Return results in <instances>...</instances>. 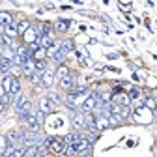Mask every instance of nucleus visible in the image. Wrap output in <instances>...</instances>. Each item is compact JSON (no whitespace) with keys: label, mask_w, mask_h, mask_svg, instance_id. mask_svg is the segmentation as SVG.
Listing matches in <instances>:
<instances>
[{"label":"nucleus","mask_w":157,"mask_h":157,"mask_svg":"<svg viewBox=\"0 0 157 157\" xmlns=\"http://www.w3.org/2000/svg\"><path fill=\"white\" fill-rule=\"evenodd\" d=\"M30 58H32V51H30L26 45L17 47V51H15V62H17L19 66H23L25 62H28Z\"/></svg>","instance_id":"1"},{"label":"nucleus","mask_w":157,"mask_h":157,"mask_svg":"<svg viewBox=\"0 0 157 157\" xmlns=\"http://www.w3.org/2000/svg\"><path fill=\"white\" fill-rule=\"evenodd\" d=\"M49 150H51V153H54V155H62V153L66 151V140H64V139H52Z\"/></svg>","instance_id":"2"},{"label":"nucleus","mask_w":157,"mask_h":157,"mask_svg":"<svg viewBox=\"0 0 157 157\" xmlns=\"http://www.w3.org/2000/svg\"><path fill=\"white\" fill-rule=\"evenodd\" d=\"M95 97H97V94H90V95H86V99H84V101H82V105H81L82 112H92V110L95 109V105H97Z\"/></svg>","instance_id":"3"},{"label":"nucleus","mask_w":157,"mask_h":157,"mask_svg":"<svg viewBox=\"0 0 157 157\" xmlns=\"http://www.w3.org/2000/svg\"><path fill=\"white\" fill-rule=\"evenodd\" d=\"M71 125H73L77 131L84 129V112H73V114H71Z\"/></svg>","instance_id":"4"},{"label":"nucleus","mask_w":157,"mask_h":157,"mask_svg":"<svg viewBox=\"0 0 157 157\" xmlns=\"http://www.w3.org/2000/svg\"><path fill=\"white\" fill-rule=\"evenodd\" d=\"M135 118H136V122H140V124H150V122H151L150 109H144V107H140L139 110L135 112Z\"/></svg>","instance_id":"5"},{"label":"nucleus","mask_w":157,"mask_h":157,"mask_svg":"<svg viewBox=\"0 0 157 157\" xmlns=\"http://www.w3.org/2000/svg\"><path fill=\"white\" fill-rule=\"evenodd\" d=\"M60 90H66V92H73L75 90V78L73 75H66L60 78Z\"/></svg>","instance_id":"6"},{"label":"nucleus","mask_w":157,"mask_h":157,"mask_svg":"<svg viewBox=\"0 0 157 157\" xmlns=\"http://www.w3.org/2000/svg\"><path fill=\"white\" fill-rule=\"evenodd\" d=\"M23 37H25V43L26 45H32V43H36L37 41V37H39V34H37V28H28L25 34H23Z\"/></svg>","instance_id":"7"},{"label":"nucleus","mask_w":157,"mask_h":157,"mask_svg":"<svg viewBox=\"0 0 157 157\" xmlns=\"http://www.w3.org/2000/svg\"><path fill=\"white\" fill-rule=\"evenodd\" d=\"M52 82H54V71H52V69H45L43 75H41V84H43L45 88H51Z\"/></svg>","instance_id":"8"},{"label":"nucleus","mask_w":157,"mask_h":157,"mask_svg":"<svg viewBox=\"0 0 157 157\" xmlns=\"http://www.w3.org/2000/svg\"><path fill=\"white\" fill-rule=\"evenodd\" d=\"M84 129H88V131H97V127H95V116L92 114V112H84Z\"/></svg>","instance_id":"9"},{"label":"nucleus","mask_w":157,"mask_h":157,"mask_svg":"<svg viewBox=\"0 0 157 157\" xmlns=\"http://www.w3.org/2000/svg\"><path fill=\"white\" fill-rule=\"evenodd\" d=\"M0 52H2V56L6 58V60L15 62V49L11 45H2V47H0Z\"/></svg>","instance_id":"10"},{"label":"nucleus","mask_w":157,"mask_h":157,"mask_svg":"<svg viewBox=\"0 0 157 157\" xmlns=\"http://www.w3.org/2000/svg\"><path fill=\"white\" fill-rule=\"evenodd\" d=\"M37 109H39V110H43V112L47 114V112H51V110L54 109V105H51L49 97H39V99H37Z\"/></svg>","instance_id":"11"},{"label":"nucleus","mask_w":157,"mask_h":157,"mask_svg":"<svg viewBox=\"0 0 157 157\" xmlns=\"http://www.w3.org/2000/svg\"><path fill=\"white\" fill-rule=\"evenodd\" d=\"M23 73H25L28 78L36 73V60H34V58H30L28 62H25V64H23Z\"/></svg>","instance_id":"12"},{"label":"nucleus","mask_w":157,"mask_h":157,"mask_svg":"<svg viewBox=\"0 0 157 157\" xmlns=\"http://www.w3.org/2000/svg\"><path fill=\"white\" fill-rule=\"evenodd\" d=\"M95 127L97 129H107V127H110V122H109V118L107 116H95Z\"/></svg>","instance_id":"13"},{"label":"nucleus","mask_w":157,"mask_h":157,"mask_svg":"<svg viewBox=\"0 0 157 157\" xmlns=\"http://www.w3.org/2000/svg\"><path fill=\"white\" fill-rule=\"evenodd\" d=\"M0 25H2V26L13 25V15L10 11H0Z\"/></svg>","instance_id":"14"},{"label":"nucleus","mask_w":157,"mask_h":157,"mask_svg":"<svg viewBox=\"0 0 157 157\" xmlns=\"http://www.w3.org/2000/svg\"><path fill=\"white\" fill-rule=\"evenodd\" d=\"M81 139H82V135H81V133H78V131H75V133H69V135L66 136V139H64V140H66L67 144H77V142H78V140H81Z\"/></svg>","instance_id":"15"},{"label":"nucleus","mask_w":157,"mask_h":157,"mask_svg":"<svg viewBox=\"0 0 157 157\" xmlns=\"http://www.w3.org/2000/svg\"><path fill=\"white\" fill-rule=\"evenodd\" d=\"M4 36H6V37H10V39H13L15 36H19L17 26H15V25H8V26H4Z\"/></svg>","instance_id":"16"},{"label":"nucleus","mask_w":157,"mask_h":157,"mask_svg":"<svg viewBox=\"0 0 157 157\" xmlns=\"http://www.w3.org/2000/svg\"><path fill=\"white\" fill-rule=\"evenodd\" d=\"M45 56H47V49L45 47H39L32 52V58L34 60H45Z\"/></svg>","instance_id":"17"},{"label":"nucleus","mask_w":157,"mask_h":157,"mask_svg":"<svg viewBox=\"0 0 157 157\" xmlns=\"http://www.w3.org/2000/svg\"><path fill=\"white\" fill-rule=\"evenodd\" d=\"M54 28H56L58 32H67V28H69V21H64V19H60V21H56V23H54Z\"/></svg>","instance_id":"18"},{"label":"nucleus","mask_w":157,"mask_h":157,"mask_svg":"<svg viewBox=\"0 0 157 157\" xmlns=\"http://www.w3.org/2000/svg\"><path fill=\"white\" fill-rule=\"evenodd\" d=\"M114 101H118V103H120L122 107H129V95H125V94H118L116 97H114Z\"/></svg>","instance_id":"19"},{"label":"nucleus","mask_w":157,"mask_h":157,"mask_svg":"<svg viewBox=\"0 0 157 157\" xmlns=\"http://www.w3.org/2000/svg\"><path fill=\"white\" fill-rule=\"evenodd\" d=\"M60 49H62L66 54H69V52L73 51V43L69 41V39H64V41H60Z\"/></svg>","instance_id":"20"},{"label":"nucleus","mask_w":157,"mask_h":157,"mask_svg":"<svg viewBox=\"0 0 157 157\" xmlns=\"http://www.w3.org/2000/svg\"><path fill=\"white\" fill-rule=\"evenodd\" d=\"M47 97H49V101H51L52 105H60V103H62V97L58 95V94H54V92H49Z\"/></svg>","instance_id":"21"},{"label":"nucleus","mask_w":157,"mask_h":157,"mask_svg":"<svg viewBox=\"0 0 157 157\" xmlns=\"http://www.w3.org/2000/svg\"><path fill=\"white\" fill-rule=\"evenodd\" d=\"M30 28V23L28 21H21V23H19V26H17V32H19V36H23L26 30Z\"/></svg>","instance_id":"22"},{"label":"nucleus","mask_w":157,"mask_h":157,"mask_svg":"<svg viewBox=\"0 0 157 157\" xmlns=\"http://www.w3.org/2000/svg\"><path fill=\"white\" fill-rule=\"evenodd\" d=\"M45 69H47V62H45V60H36V71H37V73L43 75Z\"/></svg>","instance_id":"23"},{"label":"nucleus","mask_w":157,"mask_h":157,"mask_svg":"<svg viewBox=\"0 0 157 157\" xmlns=\"http://www.w3.org/2000/svg\"><path fill=\"white\" fill-rule=\"evenodd\" d=\"M15 148H17V146L10 142V144H8V148L4 150V153H2V155H4V157H11V155H13V151H15Z\"/></svg>","instance_id":"24"},{"label":"nucleus","mask_w":157,"mask_h":157,"mask_svg":"<svg viewBox=\"0 0 157 157\" xmlns=\"http://www.w3.org/2000/svg\"><path fill=\"white\" fill-rule=\"evenodd\" d=\"M56 75H58V77L62 78V77L69 75V71H67V67H66V66H60V67H58V71H56Z\"/></svg>","instance_id":"25"},{"label":"nucleus","mask_w":157,"mask_h":157,"mask_svg":"<svg viewBox=\"0 0 157 157\" xmlns=\"http://www.w3.org/2000/svg\"><path fill=\"white\" fill-rule=\"evenodd\" d=\"M30 81H32L34 84H37V82H41V73H37V71H36V73H34V75L30 77Z\"/></svg>","instance_id":"26"},{"label":"nucleus","mask_w":157,"mask_h":157,"mask_svg":"<svg viewBox=\"0 0 157 157\" xmlns=\"http://www.w3.org/2000/svg\"><path fill=\"white\" fill-rule=\"evenodd\" d=\"M144 103H146V109H157V103L151 99V97H148V99H146Z\"/></svg>","instance_id":"27"},{"label":"nucleus","mask_w":157,"mask_h":157,"mask_svg":"<svg viewBox=\"0 0 157 157\" xmlns=\"http://www.w3.org/2000/svg\"><path fill=\"white\" fill-rule=\"evenodd\" d=\"M139 95V90H131V94H129V97H136Z\"/></svg>","instance_id":"28"},{"label":"nucleus","mask_w":157,"mask_h":157,"mask_svg":"<svg viewBox=\"0 0 157 157\" xmlns=\"http://www.w3.org/2000/svg\"><path fill=\"white\" fill-rule=\"evenodd\" d=\"M4 110V103H2V99H0V112Z\"/></svg>","instance_id":"29"},{"label":"nucleus","mask_w":157,"mask_h":157,"mask_svg":"<svg viewBox=\"0 0 157 157\" xmlns=\"http://www.w3.org/2000/svg\"><path fill=\"white\" fill-rule=\"evenodd\" d=\"M75 157H77V155H75Z\"/></svg>","instance_id":"30"}]
</instances>
